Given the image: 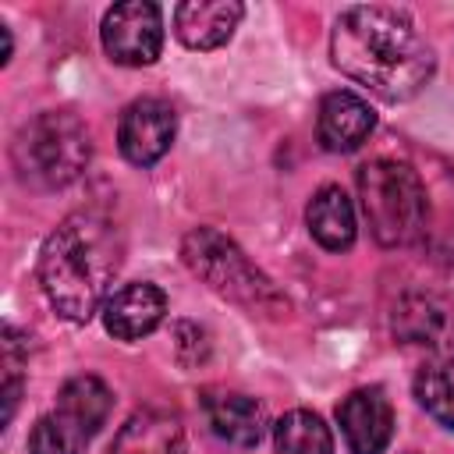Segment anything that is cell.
Segmentation results:
<instances>
[{"label":"cell","mask_w":454,"mask_h":454,"mask_svg":"<svg viewBox=\"0 0 454 454\" xmlns=\"http://www.w3.org/2000/svg\"><path fill=\"white\" fill-rule=\"evenodd\" d=\"M163 316H167V294H163V287H156L149 280H131V284L114 287L99 309L103 330L124 344L149 337L163 323Z\"/></svg>","instance_id":"11"},{"label":"cell","mask_w":454,"mask_h":454,"mask_svg":"<svg viewBox=\"0 0 454 454\" xmlns=\"http://www.w3.org/2000/svg\"><path fill=\"white\" fill-rule=\"evenodd\" d=\"M245 7L238 0H184L174 7V35L188 50H220L231 43Z\"/></svg>","instance_id":"14"},{"label":"cell","mask_w":454,"mask_h":454,"mask_svg":"<svg viewBox=\"0 0 454 454\" xmlns=\"http://www.w3.org/2000/svg\"><path fill=\"white\" fill-rule=\"evenodd\" d=\"M92 160V135L71 110H43L11 138L14 177L32 192H60L74 184Z\"/></svg>","instance_id":"4"},{"label":"cell","mask_w":454,"mask_h":454,"mask_svg":"<svg viewBox=\"0 0 454 454\" xmlns=\"http://www.w3.org/2000/svg\"><path fill=\"white\" fill-rule=\"evenodd\" d=\"M376 131V110L351 89H333L319 99L316 138L326 153H355Z\"/></svg>","instance_id":"12"},{"label":"cell","mask_w":454,"mask_h":454,"mask_svg":"<svg viewBox=\"0 0 454 454\" xmlns=\"http://www.w3.org/2000/svg\"><path fill=\"white\" fill-rule=\"evenodd\" d=\"M337 426L351 454H383L394 440V404L380 383L355 387L337 404Z\"/></svg>","instance_id":"10"},{"label":"cell","mask_w":454,"mask_h":454,"mask_svg":"<svg viewBox=\"0 0 454 454\" xmlns=\"http://www.w3.org/2000/svg\"><path fill=\"white\" fill-rule=\"evenodd\" d=\"M305 227L312 241L326 252H348L358 238V220L348 192L340 184H323L305 206Z\"/></svg>","instance_id":"15"},{"label":"cell","mask_w":454,"mask_h":454,"mask_svg":"<svg viewBox=\"0 0 454 454\" xmlns=\"http://www.w3.org/2000/svg\"><path fill=\"white\" fill-rule=\"evenodd\" d=\"M390 333L404 348L454 355V298L429 287H408L394 301Z\"/></svg>","instance_id":"8"},{"label":"cell","mask_w":454,"mask_h":454,"mask_svg":"<svg viewBox=\"0 0 454 454\" xmlns=\"http://www.w3.org/2000/svg\"><path fill=\"white\" fill-rule=\"evenodd\" d=\"M177 138V114L160 96L131 99L117 121V149L131 167H153Z\"/></svg>","instance_id":"9"},{"label":"cell","mask_w":454,"mask_h":454,"mask_svg":"<svg viewBox=\"0 0 454 454\" xmlns=\"http://www.w3.org/2000/svg\"><path fill=\"white\" fill-rule=\"evenodd\" d=\"M411 394L419 408L443 429L454 433V355H440L415 372Z\"/></svg>","instance_id":"18"},{"label":"cell","mask_w":454,"mask_h":454,"mask_svg":"<svg viewBox=\"0 0 454 454\" xmlns=\"http://www.w3.org/2000/svg\"><path fill=\"white\" fill-rule=\"evenodd\" d=\"M333 67L383 103L415 99L436 74V50L394 4H355L330 28Z\"/></svg>","instance_id":"1"},{"label":"cell","mask_w":454,"mask_h":454,"mask_svg":"<svg viewBox=\"0 0 454 454\" xmlns=\"http://www.w3.org/2000/svg\"><path fill=\"white\" fill-rule=\"evenodd\" d=\"M273 454H333V433L312 408H291L273 422Z\"/></svg>","instance_id":"17"},{"label":"cell","mask_w":454,"mask_h":454,"mask_svg":"<svg viewBox=\"0 0 454 454\" xmlns=\"http://www.w3.org/2000/svg\"><path fill=\"white\" fill-rule=\"evenodd\" d=\"M103 50L121 67H149L163 53V11L153 0H124L103 14Z\"/></svg>","instance_id":"7"},{"label":"cell","mask_w":454,"mask_h":454,"mask_svg":"<svg viewBox=\"0 0 454 454\" xmlns=\"http://www.w3.org/2000/svg\"><path fill=\"white\" fill-rule=\"evenodd\" d=\"M181 262L188 266L192 277H199L213 294H220L223 301L245 309L248 316L255 319H284L291 312V301L287 294L273 284L270 273H262L248 255L245 248L227 238L223 231L202 223V227H192L184 238H181Z\"/></svg>","instance_id":"3"},{"label":"cell","mask_w":454,"mask_h":454,"mask_svg":"<svg viewBox=\"0 0 454 454\" xmlns=\"http://www.w3.org/2000/svg\"><path fill=\"white\" fill-rule=\"evenodd\" d=\"M202 411L213 429V436L234 443V447H255L266 436L270 411L259 397L241 394V390H206L202 394Z\"/></svg>","instance_id":"13"},{"label":"cell","mask_w":454,"mask_h":454,"mask_svg":"<svg viewBox=\"0 0 454 454\" xmlns=\"http://www.w3.org/2000/svg\"><path fill=\"white\" fill-rule=\"evenodd\" d=\"M358 199L372 238L383 248H408L429 227V195L419 170L394 156L358 167Z\"/></svg>","instance_id":"5"},{"label":"cell","mask_w":454,"mask_h":454,"mask_svg":"<svg viewBox=\"0 0 454 454\" xmlns=\"http://www.w3.org/2000/svg\"><path fill=\"white\" fill-rule=\"evenodd\" d=\"M121 262H124L121 227L99 209H74L46 234L39 248L35 277L50 309L60 319L85 326L110 298Z\"/></svg>","instance_id":"2"},{"label":"cell","mask_w":454,"mask_h":454,"mask_svg":"<svg viewBox=\"0 0 454 454\" xmlns=\"http://www.w3.org/2000/svg\"><path fill=\"white\" fill-rule=\"evenodd\" d=\"M114 411V390L92 376H71L50 411H43L28 433V454H85L96 433Z\"/></svg>","instance_id":"6"},{"label":"cell","mask_w":454,"mask_h":454,"mask_svg":"<svg viewBox=\"0 0 454 454\" xmlns=\"http://www.w3.org/2000/svg\"><path fill=\"white\" fill-rule=\"evenodd\" d=\"M110 454H188L181 419L163 408H142L121 426Z\"/></svg>","instance_id":"16"},{"label":"cell","mask_w":454,"mask_h":454,"mask_svg":"<svg viewBox=\"0 0 454 454\" xmlns=\"http://www.w3.org/2000/svg\"><path fill=\"white\" fill-rule=\"evenodd\" d=\"M0 35H4V60L0 64H11V53H14V35H11V28L0 21Z\"/></svg>","instance_id":"19"}]
</instances>
